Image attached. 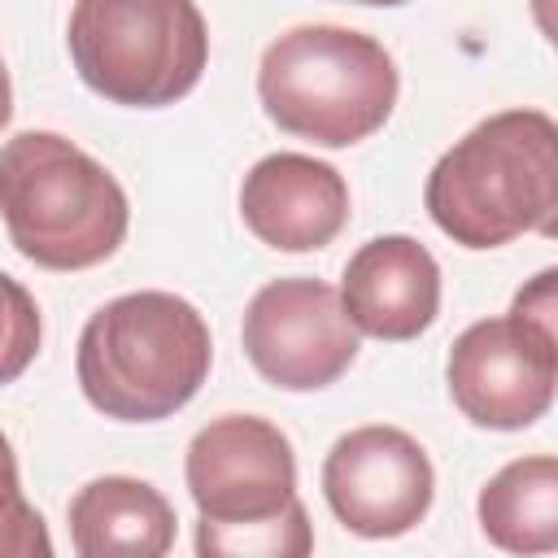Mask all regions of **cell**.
Instances as JSON below:
<instances>
[{"instance_id":"17","label":"cell","mask_w":558,"mask_h":558,"mask_svg":"<svg viewBox=\"0 0 558 558\" xmlns=\"http://www.w3.org/2000/svg\"><path fill=\"white\" fill-rule=\"evenodd\" d=\"M353 4H384V9H392V4H410V0H353Z\"/></svg>"},{"instance_id":"11","label":"cell","mask_w":558,"mask_h":558,"mask_svg":"<svg viewBox=\"0 0 558 558\" xmlns=\"http://www.w3.org/2000/svg\"><path fill=\"white\" fill-rule=\"evenodd\" d=\"M340 305L366 336L414 340L440 314V266L414 235H375L349 257Z\"/></svg>"},{"instance_id":"6","label":"cell","mask_w":558,"mask_h":558,"mask_svg":"<svg viewBox=\"0 0 558 558\" xmlns=\"http://www.w3.org/2000/svg\"><path fill=\"white\" fill-rule=\"evenodd\" d=\"M65 39L78 78L126 109L174 105L209 61L196 0H74Z\"/></svg>"},{"instance_id":"4","label":"cell","mask_w":558,"mask_h":558,"mask_svg":"<svg viewBox=\"0 0 558 558\" xmlns=\"http://www.w3.org/2000/svg\"><path fill=\"white\" fill-rule=\"evenodd\" d=\"M0 218L13 248L44 270H87L118 253L131 227L122 183L57 131L0 144Z\"/></svg>"},{"instance_id":"15","label":"cell","mask_w":558,"mask_h":558,"mask_svg":"<svg viewBox=\"0 0 558 558\" xmlns=\"http://www.w3.org/2000/svg\"><path fill=\"white\" fill-rule=\"evenodd\" d=\"M39 305L35 296L0 270V384H13L39 353Z\"/></svg>"},{"instance_id":"10","label":"cell","mask_w":558,"mask_h":558,"mask_svg":"<svg viewBox=\"0 0 558 558\" xmlns=\"http://www.w3.org/2000/svg\"><path fill=\"white\" fill-rule=\"evenodd\" d=\"M244 227L279 253H314L349 222V187L336 166L305 153H270L240 183Z\"/></svg>"},{"instance_id":"2","label":"cell","mask_w":558,"mask_h":558,"mask_svg":"<svg viewBox=\"0 0 558 558\" xmlns=\"http://www.w3.org/2000/svg\"><path fill=\"white\" fill-rule=\"evenodd\" d=\"M423 205L462 248H501L523 231L554 235L558 126L545 109H501L471 126L427 174Z\"/></svg>"},{"instance_id":"9","label":"cell","mask_w":558,"mask_h":558,"mask_svg":"<svg viewBox=\"0 0 558 558\" xmlns=\"http://www.w3.org/2000/svg\"><path fill=\"white\" fill-rule=\"evenodd\" d=\"M323 497L349 532L388 541L423 523L436 497V471L410 432L371 423L331 445L323 462Z\"/></svg>"},{"instance_id":"1","label":"cell","mask_w":558,"mask_h":558,"mask_svg":"<svg viewBox=\"0 0 558 558\" xmlns=\"http://www.w3.org/2000/svg\"><path fill=\"white\" fill-rule=\"evenodd\" d=\"M201 558H301L314 549L292 440L257 414L205 423L183 458Z\"/></svg>"},{"instance_id":"12","label":"cell","mask_w":558,"mask_h":558,"mask_svg":"<svg viewBox=\"0 0 558 558\" xmlns=\"http://www.w3.org/2000/svg\"><path fill=\"white\" fill-rule=\"evenodd\" d=\"M174 532V506L135 475H100L70 501V545L83 558H161Z\"/></svg>"},{"instance_id":"16","label":"cell","mask_w":558,"mask_h":558,"mask_svg":"<svg viewBox=\"0 0 558 558\" xmlns=\"http://www.w3.org/2000/svg\"><path fill=\"white\" fill-rule=\"evenodd\" d=\"M13 118V87H9V70H4V61H0V126Z\"/></svg>"},{"instance_id":"3","label":"cell","mask_w":558,"mask_h":558,"mask_svg":"<svg viewBox=\"0 0 558 558\" xmlns=\"http://www.w3.org/2000/svg\"><path fill=\"white\" fill-rule=\"evenodd\" d=\"M214 340L201 310L174 292H126L100 305L74 353L78 388L105 418L157 423L209 379Z\"/></svg>"},{"instance_id":"13","label":"cell","mask_w":558,"mask_h":558,"mask_svg":"<svg viewBox=\"0 0 558 558\" xmlns=\"http://www.w3.org/2000/svg\"><path fill=\"white\" fill-rule=\"evenodd\" d=\"M480 527L497 549L549 554L558 549V462L549 453L506 462L480 488Z\"/></svg>"},{"instance_id":"5","label":"cell","mask_w":558,"mask_h":558,"mask_svg":"<svg viewBox=\"0 0 558 558\" xmlns=\"http://www.w3.org/2000/svg\"><path fill=\"white\" fill-rule=\"evenodd\" d=\"M397 87L388 48L331 22L283 31L257 65L266 118L318 148H349L375 135L397 105Z\"/></svg>"},{"instance_id":"7","label":"cell","mask_w":558,"mask_h":558,"mask_svg":"<svg viewBox=\"0 0 558 558\" xmlns=\"http://www.w3.org/2000/svg\"><path fill=\"white\" fill-rule=\"evenodd\" d=\"M453 405L488 432L532 427L554 405L558 336L519 310L471 323L445 362Z\"/></svg>"},{"instance_id":"14","label":"cell","mask_w":558,"mask_h":558,"mask_svg":"<svg viewBox=\"0 0 558 558\" xmlns=\"http://www.w3.org/2000/svg\"><path fill=\"white\" fill-rule=\"evenodd\" d=\"M48 554H52V536L44 527V514L26 501L17 480V453L0 432V558H48Z\"/></svg>"},{"instance_id":"8","label":"cell","mask_w":558,"mask_h":558,"mask_svg":"<svg viewBox=\"0 0 558 558\" xmlns=\"http://www.w3.org/2000/svg\"><path fill=\"white\" fill-rule=\"evenodd\" d=\"M240 336L257 375L283 392H314L336 384L362 349L340 292L305 275L257 288Z\"/></svg>"}]
</instances>
